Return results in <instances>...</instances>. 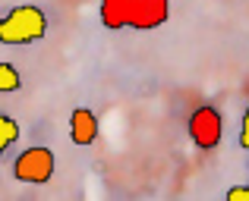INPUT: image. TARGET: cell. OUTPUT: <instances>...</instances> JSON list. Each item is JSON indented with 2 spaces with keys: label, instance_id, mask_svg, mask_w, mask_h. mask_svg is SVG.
Masks as SVG:
<instances>
[{
  "label": "cell",
  "instance_id": "6da1fadb",
  "mask_svg": "<svg viewBox=\"0 0 249 201\" xmlns=\"http://www.w3.org/2000/svg\"><path fill=\"white\" fill-rule=\"evenodd\" d=\"M48 35V16L35 3H19L0 16V44H35Z\"/></svg>",
  "mask_w": 249,
  "mask_h": 201
},
{
  "label": "cell",
  "instance_id": "7a4b0ae2",
  "mask_svg": "<svg viewBox=\"0 0 249 201\" xmlns=\"http://www.w3.org/2000/svg\"><path fill=\"white\" fill-rule=\"evenodd\" d=\"M54 167H57V157H54L51 148H44V145L25 148V151L13 160V179L29 183V186H44L54 176Z\"/></svg>",
  "mask_w": 249,
  "mask_h": 201
},
{
  "label": "cell",
  "instance_id": "3957f363",
  "mask_svg": "<svg viewBox=\"0 0 249 201\" xmlns=\"http://www.w3.org/2000/svg\"><path fill=\"white\" fill-rule=\"evenodd\" d=\"M189 139L199 151H214L221 145V135H224V120H221L218 107L212 104H202L189 113Z\"/></svg>",
  "mask_w": 249,
  "mask_h": 201
},
{
  "label": "cell",
  "instance_id": "277c9868",
  "mask_svg": "<svg viewBox=\"0 0 249 201\" xmlns=\"http://www.w3.org/2000/svg\"><path fill=\"white\" fill-rule=\"evenodd\" d=\"M170 16V0H133L129 10V29H158Z\"/></svg>",
  "mask_w": 249,
  "mask_h": 201
},
{
  "label": "cell",
  "instance_id": "5b68a950",
  "mask_svg": "<svg viewBox=\"0 0 249 201\" xmlns=\"http://www.w3.org/2000/svg\"><path fill=\"white\" fill-rule=\"evenodd\" d=\"M70 139H73V145H79V148L95 145V139H98V116L91 113L89 107H76L73 113H70Z\"/></svg>",
  "mask_w": 249,
  "mask_h": 201
},
{
  "label": "cell",
  "instance_id": "8992f818",
  "mask_svg": "<svg viewBox=\"0 0 249 201\" xmlns=\"http://www.w3.org/2000/svg\"><path fill=\"white\" fill-rule=\"evenodd\" d=\"M129 10H133V0H101V22L104 29L117 31L129 25Z\"/></svg>",
  "mask_w": 249,
  "mask_h": 201
},
{
  "label": "cell",
  "instance_id": "52a82bcc",
  "mask_svg": "<svg viewBox=\"0 0 249 201\" xmlns=\"http://www.w3.org/2000/svg\"><path fill=\"white\" fill-rule=\"evenodd\" d=\"M19 135H22V129H19V123L13 120V116L0 113V154L10 151L13 145L19 141Z\"/></svg>",
  "mask_w": 249,
  "mask_h": 201
},
{
  "label": "cell",
  "instance_id": "ba28073f",
  "mask_svg": "<svg viewBox=\"0 0 249 201\" xmlns=\"http://www.w3.org/2000/svg\"><path fill=\"white\" fill-rule=\"evenodd\" d=\"M22 88V76L13 63H3L0 60V94H13Z\"/></svg>",
  "mask_w": 249,
  "mask_h": 201
},
{
  "label": "cell",
  "instance_id": "9c48e42d",
  "mask_svg": "<svg viewBox=\"0 0 249 201\" xmlns=\"http://www.w3.org/2000/svg\"><path fill=\"white\" fill-rule=\"evenodd\" d=\"M240 148L249 151V107H246V113H243V123H240Z\"/></svg>",
  "mask_w": 249,
  "mask_h": 201
},
{
  "label": "cell",
  "instance_id": "30bf717a",
  "mask_svg": "<svg viewBox=\"0 0 249 201\" xmlns=\"http://www.w3.org/2000/svg\"><path fill=\"white\" fill-rule=\"evenodd\" d=\"M227 201H249V186H237V189H227Z\"/></svg>",
  "mask_w": 249,
  "mask_h": 201
}]
</instances>
